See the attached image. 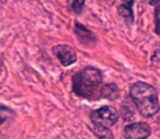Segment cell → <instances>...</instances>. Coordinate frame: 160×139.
<instances>
[{"label": "cell", "mask_w": 160, "mask_h": 139, "mask_svg": "<svg viewBox=\"0 0 160 139\" xmlns=\"http://www.w3.org/2000/svg\"><path fill=\"white\" fill-rule=\"evenodd\" d=\"M130 95L137 110L143 116L150 117L158 112V93L152 85L144 82L135 83L131 87Z\"/></svg>", "instance_id": "cell-1"}, {"label": "cell", "mask_w": 160, "mask_h": 139, "mask_svg": "<svg viewBox=\"0 0 160 139\" xmlns=\"http://www.w3.org/2000/svg\"><path fill=\"white\" fill-rule=\"evenodd\" d=\"M102 75L95 68H85L78 72L72 78V89L74 93L82 98L92 99L97 93L100 95Z\"/></svg>", "instance_id": "cell-2"}, {"label": "cell", "mask_w": 160, "mask_h": 139, "mask_svg": "<svg viewBox=\"0 0 160 139\" xmlns=\"http://www.w3.org/2000/svg\"><path fill=\"white\" fill-rule=\"evenodd\" d=\"M119 118V113L113 107H101L100 109L95 110L91 114L92 124L100 125L109 128L110 126L114 125Z\"/></svg>", "instance_id": "cell-3"}, {"label": "cell", "mask_w": 160, "mask_h": 139, "mask_svg": "<svg viewBox=\"0 0 160 139\" xmlns=\"http://www.w3.org/2000/svg\"><path fill=\"white\" fill-rule=\"evenodd\" d=\"M152 129L147 123H133L124 128L125 139H147L149 137Z\"/></svg>", "instance_id": "cell-4"}, {"label": "cell", "mask_w": 160, "mask_h": 139, "mask_svg": "<svg viewBox=\"0 0 160 139\" xmlns=\"http://www.w3.org/2000/svg\"><path fill=\"white\" fill-rule=\"evenodd\" d=\"M52 52L63 66L72 65L76 61V53L74 49L67 45H57L52 48Z\"/></svg>", "instance_id": "cell-5"}, {"label": "cell", "mask_w": 160, "mask_h": 139, "mask_svg": "<svg viewBox=\"0 0 160 139\" xmlns=\"http://www.w3.org/2000/svg\"><path fill=\"white\" fill-rule=\"evenodd\" d=\"M75 33L78 40L83 42V45H89L96 42V38L91 31H88L84 25L75 23Z\"/></svg>", "instance_id": "cell-6"}, {"label": "cell", "mask_w": 160, "mask_h": 139, "mask_svg": "<svg viewBox=\"0 0 160 139\" xmlns=\"http://www.w3.org/2000/svg\"><path fill=\"white\" fill-rule=\"evenodd\" d=\"M100 96H102L103 98L109 100H116L120 96V90H119L118 86L114 84H107L103 85L101 87Z\"/></svg>", "instance_id": "cell-7"}, {"label": "cell", "mask_w": 160, "mask_h": 139, "mask_svg": "<svg viewBox=\"0 0 160 139\" xmlns=\"http://www.w3.org/2000/svg\"><path fill=\"white\" fill-rule=\"evenodd\" d=\"M93 132L99 139H113V134L108 127L93 124Z\"/></svg>", "instance_id": "cell-8"}, {"label": "cell", "mask_w": 160, "mask_h": 139, "mask_svg": "<svg viewBox=\"0 0 160 139\" xmlns=\"http://www.w3.org/2000/svg\"><path fill=\"white\" fill-rule=\"evenodd\" d=\"M118 12H119V14H120L121 17H122L123 19H124L125 21L128 22V23H132L133 20H134V19H133L132 8H128V7L124 6V4H122V6L119 7Z\"/></svg>", "instance_id": "cell-9"}, {"label": "cell", "mask_w": 160, "mask_h": 139, "mask_svg": "<svg viewBox=\"0 0 160 139\" xmlns=\"http://www.w3.org/2000/svg\"><path fill=\"white\" fill-rule=\"evenodd\" d=\"M68 7L73 11L74 13H81L84 7L85 0H67Z\"/></svg>", "instance_id": "cell-10"}, {"label": "cell", "mask_w": 160, "mask_h": 139, "mask_svg": "<svg viewBox=\"0 0 160 139\" xmlns=\"http://www.w3.org/2000/svg\"><path fill=\"white\" fill-rule=\"evenodd\" d=\"M155 32L160 35V3L155 9Z\"/></svg>", "instance_id": "cell-11"}, {"label": "cell", "mask_w": 160, "mask_h": 139, "mask_svg": "<svg viewBox=\"0 0 160 139\" xmlns=\"http://www.w3.org/2000/svg\"><path fill=\"white\" fill-rule=\"evenodd\" d=\"M124 6L128 7V8H132V6L134 4V0H122Z\"/></svg>", "instance_id": "cell-12"}, {"label": "cell", "mask_w": 160, "mask_h": 139, "mask_svg": "<svg viewBox=\"0 0 160 139\" xmlns=\"http://www.w3.org/2000/svg\"><path fill=\"white\" fill-rule=\"evenodd\" d=\"M150 6H157L159 3V0H146Z\"/></svg>", "instance_id": "cell-13"}, {"label": "cell", "mask_w": 160, "mask_h": 139, "mask_svg": "<svg viewBox=\"0 0 160 139\" xmlns=\"http://www.w3.org/2000/svg\"><path fill=\"white\" fill-rule=\"evenodd\" d=\"M1 70H2V63H1V61H0V73H1Z\"/></svg>", "instance_id": "cell-14"}]
</instances>
